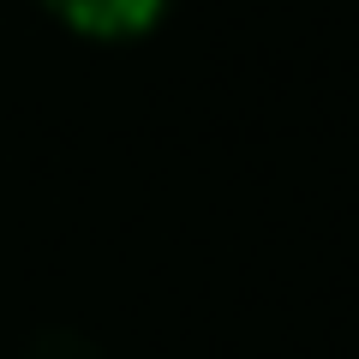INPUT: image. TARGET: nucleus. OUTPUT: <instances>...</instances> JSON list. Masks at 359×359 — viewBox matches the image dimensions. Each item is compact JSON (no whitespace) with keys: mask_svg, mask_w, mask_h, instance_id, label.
<instances>
[{"mask_svg":"<svg viewBox=\"0 0 359 359\" xmlns=\"http://www.w3.org/2000/svg\"><path fill=\"white\" fill-rule=\"evenodd\" d=\"M66 30L78 36H96V42H132V36H150V25L168 13V0H42Z\"/></svg>","mask_w":359,"mask_h":359,"instance_id":"obj_1","label":"nucleus"}]
</instances>
